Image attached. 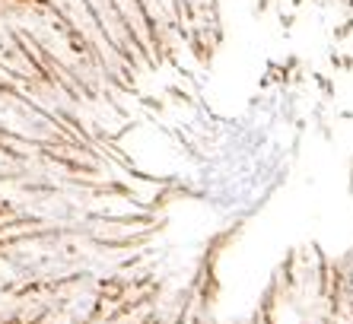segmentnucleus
<instances>
[{"label":"nucleus","mask_w":353,"mask_h":324,"mask_svg":"<svg viewBox=\"0 0 353 324\" xmlns=\"http://www.w3.org/2000/svg\"><path fill=\"white\" fill-rule=\"evenodd\" d=\"M341 299H344V305L353 308V264L341 274Z\"/></svg>","instance_id":"nucleus-1"},{"label":"nucleus","mask_w":353,"mask_h":324,"mask_svg":"<svg viewBox=\"0 0 353 324\" xmlns=\"http://www.w3.org/2000/svg\"><path fill=\"white\" fill-rule=\"evenodd\" d=\"M312 324H331V321H312Z\"/></svg>","instance_id":"nucleus-2"}]
</instances>
